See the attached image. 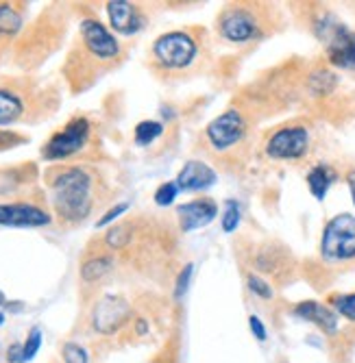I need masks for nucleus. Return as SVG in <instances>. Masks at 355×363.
<instances>
[{"mask_svg":"<svg viewBox=\"0 0 355 363\" xmlns=\"http://www.w3.org/2000/svg\"><path fill=\"white\" fill-rule=\"evenodd\" d=\"M122 59V46L111 30L94 18H85L79 26V40L75 42L63 74L75 94L85 91L105 72L116 68Z\"/></svg>","mask_w":355,"mask_h":363,"instance_id":"obj_1","label":"nucleus"},{"mask_svg":"<svg viewBox=\"0 0 355 363\" xmlns=\"http://www.w3.org/2000/svg\"><path fill=\"white\" fill-rule=\"evenodd\" d=\"M53 213L63 226L85 222L103 203L101 179L85 166H53L46 170Z\"/></svg>","mask_w":355,"mask_h":363,"instance_id":"obj_2","label":"nucleus"},{"mask_svg":"<svg viewBox=\"0 0 355 363\" xmlns=\"http://www.w3.org/2000/svg\"><path fill=\"white\" fill-rule=\"evenodd\" d=\"M205 57V30L181 28L159 35L151 46L153 70L166 77H185L195 72Z\"/></svg>","mask_w":355,"mask_h":363,"instance_id":"obj_3","label":"nucleus"},{"mask_svg":"<svg viewBox=\"0 0 355 363\" xmlns=\"http://www.w3.org/2000/svg\"><path fill=\"white\" fill-rule=\"evenodd\" d=\"M50 94L24 79H0V126L38 120L53 113L57 103H48Z\"/></svg>","mask_w":355,"mask_h":363,"instance_id":"obj_4","label":"nucleus"},{"mask_svg":"<svg viewBox=\"0 0 355 363\" xmlns=\"http://www.w3.org/2000/svg\"><path fill=\"white\" fill-rule=\"evenodd\" d=\"M218 35L229 44H251L271 30V9L262 3H231L218 13Z\"/></svg>","mask_w":355,"mask_h":363,"instance_id":"obj_5","label":"nucleus"},{"mask_svg":"<svg viewBox=\"0 0 355 363\" xmlns=\"http://www.w3.org/2000/svg\"><path fill=\"white\" fill-rule=\"evenodd\" d=\"M248 120L240 109H227L205 126V146L222 161L240 159L248 142Z\"/></svg>","mask_w":355,"mask_h":363,"instance_id":"obj_6","label":"nucleus"},{"mask_svg":"<svg viewBox=\"0 0 355 363\" xmlns=\"http://www.w3.org/2000/svg\"><path fill=\"white\" fill-rule=\"evenodd\" d=\"M63 30H66V22L50 20L48 13L44 18H40L38 24L31 26L26 30V35L16 46L18 63L22 65V68H26V70L40 65L61 44V33Z\"/></svg>","mask_w":355,"mask_h":363,"instance_id":"obj_7","label":"nucleus"},{"mask_svg":"<svg viewBox=\"0 0 355 363\" xmlns=\"http://www.w3.org/2000/svg\"><path fill=\"white\" fill-rule=\"evenodd\" d=\"M314 33L327 48V59L342 70L355 72V33L332 16H322L314 22Z\"/></svg>","mask_w":355,"mask_h":363,"instance_id":"obj_8","label":"nucleus"},{"mask_svg":"<svg viewBox=\"0 0 355 363\" xmlns=\"http://www.w3.org/2000/svg\"><path fill=\"white\" fill-rule=\"evenodd\" d=\"M320 255L325 261H355V216L338 213L325 224L320 240Z\"/></svg>","mask_w":355,"mask_h":363,"instance_id":"obj_9","label":"nucleus"},{"mask_svg":"<svg viewBox=\"0 0 355 363\" xmlns=\"http://www.w3.org/2000/svg\"><path fill=\"white\" fill-rule=\"evenodd\" d=\"M92 140V122L83 116L72 118L66 126L46 142L42 148V157L48 161H63L79 155Z\"/></svg>","mask_w":355,"mask_h":363,"instance_id":"obj_10","label":"nucleus"},{"mask_svg":"<svg viewBox=\"0 0 355 363\" xmlns=\"http://www.w3.org/2000/svg\"><path fill=\"white\" fill-rule=\"evenodd\" d=\"M312 144L310 130L303 124H285L266 140L264 152L275 161H299L307 155Z\"/></svg>","mask_w":355,"mask_h":363,"instance_id":"obj_11","label":"nucleus"},{"mask_svg":"<svg viewBox=\"0 0 355 363\" xmlns=\"http://www.w3.org/2000/svg\"><path fill=\"white\" fill-rule=\"evenodd\" d=\"M131 305L122 296H103L92 309V328L99 335H114L131 320Z\"/></svg>","mask_w":355,"mask_h":363,"instance_id":"obj_12","label":"nucleus"},{"mask_svg":"<svg viewBox=\"0 0 355 363\" xmlns=\"http://www.w3.org/2000/svg\"><path fill=\"white\" fill-rule=\"evenodd\" d=\"M295 257L290 255L285 246L279 244H264L253 255V268L262 274H268L275 281H285L295 272Z\"/></svg>","mask_w":355,"mask_h":363,"instance_id":"obj_13","label":"nucleus"},{"mask_svg":"<svg viewBox=\"0 0 355 363\" xmlns=\"http://www.w3.org/2000/svg\"><path fill=\"white\" fill-rule=\"evenodd\" d=\"M50 224V213L44 205L18 201V203H0V226H18V228H36Z\"/></svg>","mask_w":355,"mask_h":363,"instance_id":"obj_14","label":"nucleus"},{"mask_svg":"<svg viewBox=\"0 0 355 363\" xmlns=\"http://www.w3.org/2000/svg\"><path fill=\"white\" fill-rule=\"evenodd\" d=\"M216 216H218V205L207 196L197 198V201H190V203L177 207L179 228L185 230V233H190V230H197L201 226H207Z\"/></svg>","mask_w":355,"mask_h":363,"instance_id":"obj_15","label":"nucleus"},{"mask_svg":"<svg viewBox=\"0 0 355 363\" xmlns=\"http://www.w3.org/2000/svg\"><path fill=\"white\" fill-rule=\"evenodd\" d=\"M107 16L111 22V28L120 35H136L144 26V16L138 5L126 3V0H111L107 3Z\"/></svg>","mask_w":355,"mask_h":363,"instance_id":"obj_16","label":"nucleus"},{"mask_svg":"<svg viewBox=\"0 0 355 363\" xmlns=\"http://www.w3.org/2000/svg\"><path fill=\"white\" fill-rule=\"evenodd\" d=\"M293 311H295L297 318L316 324L320 331L325 335H329V337L338 333V313L327 305L316 303V301H303V303L295 305Z\"/></svg>","mask_w":355,"mask_h":363,"instance_id":"obj_17","label":"nucleus"},{"mask_svg":"<svg viewBox=\"0 0 355 363\" xmlns=\"http://www.w3.org/2000/svg\"><path fill=\"white\" fill-rule=\"evenodd\" d=\"M216 183V172L207 166L205 161H197L192 159L181 168L179 177H177V187L183 191H199V189H207Z\"/></svg>","mask_w":355,"mask_h":363,"instance_id":"obj_18","label":"nucleus"},{"mask_svg":"<svg viewBox=\"0 0 355 363\" xmlns=\"http://www.w3.org/2000/svg\"><path fill=\"white\" fill-rule=\"evenodd\" d=\"M20 30H22V11L11 3H0V57L9 50Z\"/></svg>","mask_w":355,"mask_h":363,"instance_id":"obj_19","label":"nucleus"},{"mask_svg":"<svg viewBox=\"0 0 355 363\" xmlns=\"http://www.w3.org/2000/svg\"><path fill=\"white\" fill-rule=\"evenodd\" d=\"M111 270H114V257L107 252H96L81 263V281L83 283L103 281Z\"/></svg>","mask_w":355,"mask_h":363,"instance_id":"obj_20","label":"nucleus"},{"mask_svg":"<svg viewBox=\"0 0 355 363\" xmlns=\"http://www.w3.org/2000/svg\"><path fill=\"white\" fill-rule=\"evenodd\" d=\"M334 181H336V172L329 166H325V163H318V166H314L307 172V187L316 201H322L327 196V189L332 187Z\"/></svg>","mask_w":355,"mask_h":363,"instance_id":"obj_21","label":"nucleus"},{"mask_svg":"<svg viewBox=\"0 0 355 363\" xmlns=\"http://www.w3.org/2000/svg\"><path fill=\"white\" fill-rule=\"evenodd\" d=\"M338 85V79L334 72L329 70H314L310 77H307V89L310 94L314 96H325V94H332Z\"/></svg>","mask_w":355,"mask_h":363,"instance_id":"obj_22","label":"nucleus"},{"mask_svg":"<svg viewBox=\"0 0 355 363\" xmlns=\"http://www.w3.org/2000/svg\"><path fill=\"white\" fill-rule=\"evenodd\" d=\"M161 133H164V126L155 120H146V122H140L136 126V144L138 146H148L153 144Z\"/></svg>","mask_w":355,"mask_h":363,"instance_id":"obj_23","label":"nucleus"},{"mask_svg":"<svg viewBox=\"0 0 355 363\" xmlns=\"http://www.w3.org/2000/svg\"><path fill=\"white\" fill-rule=\"evenodd\" d=\"M329 305L334 307V311L342 318H346L349 322H355V291L353 294H334L329 298Z\"/></svg>","mask_w":355,"mask_h":363,"instance_id":"obj_24","label":"nucleus"},{"mask_svg":"<svg viewBox=\"0 0 355 363\" xmlns=\"http://www.w3.org/2000/svg\"><path fill=\"white\" fill-rule=\"evenodd\" d=\"M220 222H222V230H224V233H234V230L238 228V224H240V207H238L236 201H227V203H224Z\"/></svg>","mask_w":355,"mask_h":363,"instance_id":"obj_25","label":"nucleus"},{"mask_svg":"<svg viewBox=\"0 0 355 363\" xmlns=\"http://www.w3.org/2000/svg\"><path fill=\"white\" fill-rule=\"evenodd\" d=\"M246 285H248V289L257 296V298H262V301H271L273 296H275V291H273L271 283H268V281H264L260 274H255V272L246 274Z\"/></svg>","mask_w":355,"mask_h":363,"instance_id":"obj_26","label":"nucleus"},{"mask_svg":"<svg viewBox=\"0 0 355 363\" xmlns=\"http://www.w3.org/2000/svg\"><path fill=\"white\" fill-rule=\"evenodd\" d=\"M61 359L63 363H89L87 350L77 342H66L61 346Z\"/></svg>","mask_w":355,"mask_h":363,"instance_id":"obj_27","label":"nucleus"},{"mask_svg":"<svg viewBox=\"0 0 355 363\" xmlns=\"http://www.w3.org/2000/svg\"><path fill=\"white\" fill-rule=\"evenodd\" d=\"M40 346H42V331H40V328H31V333H28L26 342L22 344V357H24V363H26V361H31V359H33V357L38 354Z\"/></svg>","mask_w":355,"mask_h":363,"instance_id":"obj_28","label":"nucleus"},{"mask_svg":"<svg viewBox=\"0 0 355 363\" xmlns=\"http://www.w3.org/2000/svg\"><path fill=\"white\" fill-rule=\"evenodd\" d=\"M177 191H179L177 183H164V185H159V189L155 191V203L159 207H168L175 201Z\"/></svg>","mask_w":355,"mask_h":363,"instance_id":"obj_29","label":"nucleus"},{"mask_svg":"<svg viewBox=\"0 0 355 363\" xmlns=\"http://www.w3.org/2000/svg\"><path fill=\"white\" fill-rule=\"evenodd\" d=\"M192 263H187V266L181 270V274H179V279H177V287H175V298L177 301H181L183 298V294L187 291V285H190V277H192Z\"/></svg>","mask_w":355,"mask_h":363,"instance_id":"obj_30","label":"nucleus"},{"mask_svg":"<svg viewBox=\"0 0 355 363\" xmlns=\"http://www.w3.org/2000/svg\"><path fill=\"white\" fill-rule=\"evenodd\" d=\"M248 326H251V333L255 335L257 342H266L268 333H266V326L264 322L257 318V315H248Z\"/></svg>","mask_w":355,"mask_h":363,"instance_id":"obj_31","label":"nucleus"},{"mask_svg":"<svg viewBox=\"0 0 355 363\" xmlns=\"http://www.w3.org/2000/svg\"><path fill=\"white\" fill-rule=\"evenodd\" d=\"M24 138L13 133V130H0V150H5V148H11V146H18L22 144Z\"/></svg>","mask_w":355,"mask_h":363,"instance_id":"obj_32","label":"nucleus"},{"mask_svg":"<svg viewBox=\"0 0 355 363\" xmlns=\"http://www.w3.org/2000/svg\"><path fill=\"white\" fill-rule=\"evenodd\" d=\"M126 209H129V205H126V203H120V205L111 207V209H109V211H107V213H105L101 220H99V224H96V226H105V224H109L111 220H116L118 216H122Z\"/></svg>","mask_w":355,"mask_h":363,"instance_id":"obj_33","label":"nucleus"},{"mask_svg":"<svg viewBox=\"0 0 355 363\" xmlns=\"http://www.w3.org/2000/svg\"><path fill=\"white\" fill-rule=\"evenodd\" d=\"M7 361L9 363H24V357H22V346L20 344H13L7 352Z\"/></svg>","mask_w":355,"mask_h":363,"instance_id":"obj_34","label":"nucleus"},{"mask_svg":"<svg viewBox=\"0 0 355 363\" xmlns=\"http://www.w3.org/2000/svg\"><path fill=\"white\" fill-rule=\"evenodd\" d=\"M346 183H349V189H351V198H353V205H355V170H351L346 174Z\"/></svg>","mask_w":355,"mask_h":363,"instance_id":"obj_35","label":"nucleus"},{"mask_svg":"<svg viewBox=\"0 0 355 363\" xmlns=\"http://www.w3.org/2000/svg\"><path fill=\"white\" fill-rule=\"evenodd\" d=\"M7 303V298H5V294L3 291H0V305H5Z\"/></svg>","mask_w":355,"mask_h":363,"instance_id":"obj_36","label":"nucleus"},{"mask_svg":"<svg viewBox=\"0 0 355 363\" xmlns=\"http://www.w3.org/2000/svg\"><path fill=\"white\" fill-rule=\"evenodd\" d=\"M3 322H5V313H3V311H0V324H3Z\"/></svg>","mask_w":355,"mask_h":363,"instance_id":"obj_37","label":"nucleus"}]
</instances>
